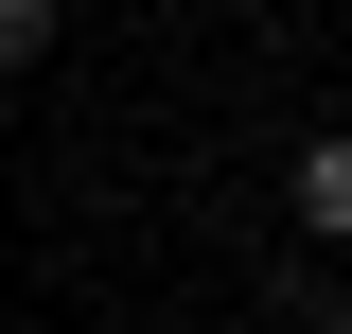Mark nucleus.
<instances>
[{
    "instance_id": "1",
    "label": "nucleus",
    "mask_w": 352,
    "mask_h": 334,
    "mask_svg": "<svg viewBox=\"0 0 352 334\" xmlns=\"http://www.w3.org/2000/svg\"><path fill=\"white\" fill-rule=\"evenodd\" d=\"M300 211H317V247H352V141H317V159H300Z\"/></svg>"
},
{
    "instance_id": "2",
    "label": "nucleus",
    "mask_w": 352,
    "mask_h": 334,
    "mask_svg": "<svg viewBox=\"0 0 352 334\" xmlns=\"http://www.w3.org/2000/svg\"><path fill=\"white\" fill-rule=\"evenodd\" d=\"M282 334H352V282H317V264H300V282H282Z\"/></svg>"
},
{
    "instance_id": "3",
    "label": "nucleus",
    "mask_w": 352,
    "mask_h": 334,
    "mask_svg": "<svg viewBox=\"0 0 352 334\" xmlns=\"http://www.w3.org/2000/svg\"><path fill=\"white\" fill-rule=\"evenodd\" d=\"M18 53H53V0H0V71H18Z\"/></svg>"
}]
</instances>
